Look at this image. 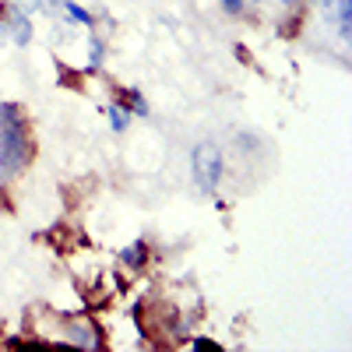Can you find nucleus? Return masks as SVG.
<instances>
[{
    "instance_id": "obj_5",
    "label": "nucleus",
    "mask_w": 352,
    "mask_h": 352,
    "mask_svg": "<svg viewBox=\"0 0 352 352\" xmlns=\"http://www.w3.org/2000/svg\"><path fill=\"white\" fill-rule=\"evenodd\" d=\"M144 257H148V247H144V243H131L124 250V264H127V268H141Z\"/></svg>"
},
{
    "instance_id": "obj_1",
    "label": "nucleus",
    "mask_w": 352,
    "mask_h": 352,
    "mask_svg": "<svg viewBox=\"0 0 352 352\" xmlns=\"http://www.w3.org/2000/svg\"><path fill=\"white\" fill-rule=\"evenodd\" d=\"M28 159H32V141H28L25 127L21 124L0 127V173L14 176L28 166Z\"/></svg>"
},
{
    "instance_id": "obj_11",
    "label": "nucleus",
    "mask_w": 352,
    "mask_h": 352,
    "mask_svg": "<svg viewBox=\"0 0 352 352\" xmlns=\"http://www.w3.org/2000/svg\"><path fill=\"white\" fill-rule=\"evenodd\" d=\"M226 8L229 11H240V0H226Z\"/></svg>"
},
{
    "instance_id": "obj_3",
    "label": "nucleus",
    "mask_w": 352,
    "mask_h": 352,
    "mask_svg": "<svg viewBox=\"0 0 352 352\" xmlns=\"http://www.w3.org/2000/svg\"><path fill=\"white\" fill-rule=\"evenodd\" d=\"M4 18H8V21H4V32H8L18 46H25L28 39H32V21H28V14H25L21 8H8Z\"/></svg>"
},
{
    "instance_id": "obj_10",
    "label": "nucleus",
    "mask_w": 352,
    "mask_h": 352,
    "mask_svg": "<svg viewBox=\"0 0 352 352\" xmlns=\"http://www.w3.org/2000/svg\"><path fill=\"white\" fill-rule=\"evenodd\" d=\"M194 349H215V342H208V338H197V342H194Z\"/></svg>"
},
{
    "instance_id": "obj_7",
    "label": "nucleus",
    "mask_w": 352,
    "mask_h": 352,
    "mask_svg": "<svg viewBox=\"0 0 352 352\" xmlns=\"http://www.w3.org/2000/svg\"><path fill=\"white\" fill-rule=\"evenodd\" d=\"M67 14H71V18H74L78 25H85V28L92 25V18H88V11H85V8H78V4H71V0H67Z\"/></svg>"
},
{
    "instance_id": "obj_9",
    "label": "nucleus",
    "mask_w": 352,
    "mask_h": 352,
    "mask_svg": "<svg viewBox=\"0 0 352 352\" xmlns=\"http://www.w3.org/2000/svg\"><path fill=\"white\" fill-rule=\"evenodd\" d=\"M102 60V43H92V67Z\"/></svg>"
},
{
    "instance_id": "obj_6",
    "label": "nucleus",
    "mask_w": 352,
    "mask_h": 352,
    "mask_svg": "<svg viewBox=\"0 0 352 352\" xmlns=\"http://www.w3.org/2000/svg\"><path fill=\"white\" fill-rule=\"evenodd\" d=\"M109 120H113V131L120 134V131H127V120H131V116H127L120 106H109Z\"/></svg>"
},
{
    "instance_id": "obj_2",
    "label": "nucleus",
    "mask_w": 352,
    "mask_h": 352,
    "mask_svg": "<svg viewBox=\"0 0 352 352\" xmlns=\"http://www.w3.org/2000/svg\"><path fill=\"white\" fill-rule=\"evenodd\" d=\"M219 176H222V152H219V144L201 141L194 148V180H197V187L201 190H215Z\"/></svg>"
},
{
    "instance_id": "obj_12",
    "label": "nucleus",
    "mask_w": 352,
    "mask_h": 352,
    "mask_svg": "<svg viewBox=\"0 0 352 352\" xmlns=\"http://www.w3.org/2000/svg\"><path fill=\"white\" fill-rule=\"evenodd\" d=\"M46 4H67V0H46Z\"/></svg>"
},
{
    "instance_id": "obj_8",
    "label": "nucleus",
    "mask_w": 352,
    "mask_h": 352,
    "mask_svg": "<svg viewBox=\"0 0 352 352\" xmlns=\"http://www.w3.org/2000/svg\"><path fill=\"white\" fill-rule=\"evenodd\" d=\"M127 99H131V109H134L138 116H148V106H144V99H141L138 92H127Z\"/></svg>"
},
{
    "instance_id": "obj_4",
    "label": "nucleus",
    "mask_w": 352,
    "mask_h": 352,
    "mask_svg": "<svg viewBox=\"0 0 352 352\" xmlns=\"http://www.w3.org/2000/svg\"><path fill=\"white\" fill-rule=\"evenodd\" d=\"M71 342H78L85 349H99V335H96V328L88 324V320H74L71 324Z\"/></svg>"
}]
</instances>
